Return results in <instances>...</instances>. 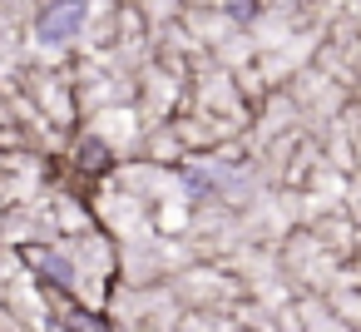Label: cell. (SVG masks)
I'll return each instance as SVG.
<instances>
[{
	"mask_svg": "<svg viewBox=\"0 0 361 332\" xmlns=\"http://www.w3.org/2000/svg\"><path fill=\"white\" fill-rule=\"evenodd\" d=\"M85 20H90V6H85V0H55L50 11H40L35 30H40L45 45H60V40H70Z\"/></svg>",
	"mask_w": 361,
	"mask_h": 332,
	"instance_id": "cell-1",
	"label": "cell"
}]
</instances>
